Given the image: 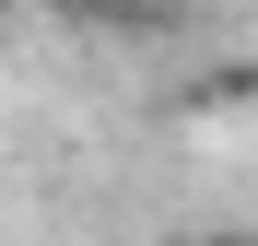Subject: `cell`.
Wrapping results in <instances>:
<instances>
[{
  "label": "cell",
  "instance_id": "obj_1",
  "mask_svg": "<svg viewBox=\"0 0 258 246\" xmlns=\"http://www.w3.org/2000/svg\"><path fill=\"white\" fill-rule=\"evenodd\" d=\"M188 117H258V59L200 70V82H188Z\"/></svg>",
  "mask_w": 258,
  "mask_h": 246
},
{
  "label": "cell",
  "instance_id": "obj_2",
  "mask_svg": "<svg viewBox=\"0 0 258 246\" xmlns=\"http://www.w3.org/2000/svg\"><path fill=\"white\" fill-rule=\"evenodd\" d=\"M82 24H176V0H82Z\"/></svg>",
  "mask_w": 258,
  "mask_h": 246
},
{
  "label": "cell",
  "instance_id": "obj_3",
  "mask_svg": "<svg viewBox=\"0 0 258 246\" xmlns=\"http://www.w3.org/2000/svg\"><path fill=\"white\" fill-rule=\"evenodd\" d=\"M200 246H258V234H200Z\"/></svg>",
  "mask_w": 258,
  "mask_h": 246
},
{
  "label": "cell",
  "instance_id": "obj_4",
  "mask_svg": "<svg viewBox=\"0 0 258 246\" xmlns=\"http://www.w3.org/2000/svg\"><path fill=\"white\" fill-rule=\"evenodd\" d=\"M12 12H24V0H0V35H12Z\"/></svg>",
  "mask_w": 258,
  "mask_h": 246
},
{
  "label": "cell",
  "instance_id": "obj_5",
  "mask_svg": "<svg viewBox=\"0 0 258 246\" xmlns=\"http://www.w3.org/2000/svg\"><path fill=\"white\" fill-rule=\"evenodd\" d=\"M35 12H82V0H35Z\"/></svg>",
  "mask_w": 258,
  "mask_h": 246
}]
</instances>
